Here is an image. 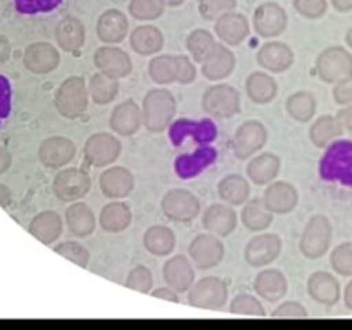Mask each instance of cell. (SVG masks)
Segmentation results:
<instances>
[{
    "label": "cell",
    "instance_id": "obj_1",
    "mask_svg": "<svg viewBox=\"0 0 352 330\" xmlns=\"http://www.w3.org/2000/svg\"><path fill=\"white\" fill-rule=\"evenodd\" d=\"M177 113V102L170 89L153 88L148 89L141 103V116H143V126L150 133H164Z\"/></svg>",
    "mask_w": 352,
    "mask_h": 330
},
{
    "label": "cell",
    "instance_id": "obj_2",
    "mask_svg": "<svg viewBox=\"0 0 352 330\" xmlns=\"http://www.w3.org/2000/svg\"><path fill=\"white\" fill-rule=\"evenodd\" d=\"M54 105L64 119L74 120L81 117L89 105L88 82L85 81V78L71 76L64 79L55 91Z\"/></svg>",
    "mask_w": 352,
    "mask_h": 330
},
{
    "label": "cell",
    "instance_id": "obj_3",
    "mask_svg": "<svg viewBox=\"0 0 352 330\" xmlns=\"http://www.w3.org/2000/svg\"><path fill=\"white\" fill-rule=\"evenodd\" d=\"M332 237L333 227L329 217L322 215V213L313 215L305 226L301 239H299V250H301L302 256L308 260H318V258L325 256L332 244Z\"/></svg>",
    "mask_w": 352,
    "mask_h": 330
},
{
    "label": "cell",
    "instance_id": "obj_4",
    "mask_svg": "<svg viewBox=\"0 0 352 330\" xmlns=\"http://www.w3.org/2000/svg\"><path fill=\"white\" fill-rule=\"evenodd\" d=\"M315 71L322 82L337 85L352 76V54L340 45L327 47L316 57Z\"/></svg>",
    "mask_w": 352,
    "mask_h": 330
},
{
    "label": "cell",
    "instance_id": "obj_5",
    "mask_svg": "<svg viewBox=\"0 0 352 330\" xmlns=\"http://www.w3.org/2000/svg\"><path fill=\"white\" fill-rule=\"evenodd\" d=\"M201 109L215 119H232L241 112V93L226 82L210 86L201 96Z\"/></svg>",
    "mask_w": 352,
    "mask_h": 330
},
{
    "label": "cell",
    "instance_id": "obj_6",
    "mask_svg": "<svg viewBox=\"0 0 352 330\" xmlns=\"http://www.w3.org/2000/svg\"><path fill=\"white\" fill-rule=\"evenodd\" d=\"M160 208L170 222L189 223L198 219L201 213V201L189 189L175 188L165 192L160 201Z\"/></svg>",
    "mask_w": 352,
    "mask_h": 330
},
{
    "label": "cell",
    "instance_id": "obj_7",
    "mask_svg": "<svg viewBox=\"0 0 352 330\" xmlns=\"http://www.w3.org/2000/svg\"><path fill=\"white\" fill-rule=\"evenodd\" d=\"M120 153H122V143L119 138L110 133L91 134L82 146V158L86 165L96 168L113 165L120 158Z\"/></svg>",
    "mask_w": 352,
    "mask_h": 330
},
{
    "label": "cell",
    "instance_id": "obj_8",
    "mask_svg": "<svg viewBox=\"0 0 352 330\" xmlns=\"http://www.w3.org/2000/svg\"><path fill=\"white\" fill-rule=\"evenodd\" d=\"M229 301V287L226 282L215 275L199 278L189 287L188 302L201 309H222Z\"/></svg>",
    "mask_w": 352,
    "mask_h": 330
},
{
    "label": "cell",
    "instance_id": "obj_9",
    "mask_svg": "<svg viewBox=\"0 0 352 330\" xmlns=\"http://www.w3.org/2000/svg\"><path fill=\"white\" fill-rule=\"evenodd\" d=\"M91 189V177L88 172L78 167H64L52 182L55 198L64 203L78 201L85 198Z\"/></svg>",
    "mask_w": 352,
    "mask_h": 330
},
{
    "label": "cell",
    "instance_id": "obj_10",
    "mask_svg": "<svg viewBox=\"0 0 352 330\" xmlns=\"http://www.w3.org/2000/svg\"><path fill=\"white\" fill-rule=\"evenodd\" d=\"M268 143V129L261 120H246L236 129L232 138V151L236 158L246 160L265 148Z\"/></svg>",
    "mask_w": 352,
    "mask_h": 330
},
{
    "label": "cell",
    "instance_id": "obj_11",
    "mask_svg": "<svg viewBox=\"0 0 352 330\" xmlns=\"http://www.w3.org/2000/svg\"><path fill=\"white\" fill-rule=\"evenodd\" d=\"M189 260L192 261L196 268L199 270H210V268L219 267L226 256V246L220 241V237L213 234H198L192 237V241L188 246Z\"/></svg>",
    "mask_w": 352,
    "mask_h": 330
},
{
    "label": "cell",
    "instance_id": "obj_12",
    "mask_svg": "<svg viewBox=\"0 0 352 330\" xmlns=\"http://www.w3.org/2000/svg\"><path fill=\"white\" fill-rule=\"evenodd\" d=\"M21 64L30 74H50L60 65V52L48 41H33L24 48Z\"/></svg>",
    "mask_w": 352,
    "mask_h": 330
},
{
    "label": "cell",
    "instance_id": "obj_13",
    "mask_svg": "<svg viewBox=\"0 0 352 330\" xmlns=\"http://www.w3.org/2000/svg\"><path fill=\"white\" fill-rule=\"evenodd\" d=\"M282 253V237L274 232H258L244 248V261L253 268L274 263Z\"/></svg>",
    "mask_w": 352,
    "mask_h": 330
},
{
    "label": "cell",
    "instance_id": "obj_14",
    "mask_svg": "<svg viewBox=\"0 0 352 330\" xmlns=\"http://www.w3.org/2000/svg\"><path fill=\"white\" fill-rule=\"evenodd\" d=\"M289 24L287 10L277 2H263L254 9L253 12V30L258 36L277 38L285 33Z\"/></svg>",
    "mask_w": 352,
    "mask_h": 330
},
{
    "label": "cell",
    "instance_id": "obj_15",
    "mask_svg": "<svg viewBox=\"0 0 352 330\" xmlns=\"http://www.w3.org/2000/svg\"><path fill=\"white\" fill-rule=\"evenodd\" d=\"M76 144L71 138L50 136L38 144V160L47 168H64L76 158Z\"/></svg>",
    "mask_w": 352,
    "mask_h": 330
},
{
    "label": "cell",
    "instance_id": "obj_16",
    "mask_svg": "<svg viewBox=\"0 0 352 330\" xmlns=\"http://www.w3.org/2000/svg\"><path fill=\"white\" fill-rule=\"evenodd\" d=\"M93 64L98 72L116 79H124L133 72V60L122 48L116 45H103L93 55Z\"/></svg>",
    "mask_w": 352,
    "mask_h": 330
},
{
    "label": "cell",
    "instance_id": "obj_17",
    "mask_svg": "<svg viewBox=\"0 0 352 330\" xmlns=\"http://www.w3.org/2000/svg\"><path fill=\"white\" fill-rule=\"evenodd\" d=\"M294 50L284 41H267L256 52V62L272 74H280L294 65Z\"/></svg>",
    "mask_w": 352,
    "mask_h": 330
},
{
    "label": "cell",
    "instance_id": "obj_18",
    "mask_svg": "<svg viewBox=\"0 0 352 330\" xmlns=\"http://www.w3.org/2000/svg\"><path fill=\"white\" fill-rule=\"evenodd\" d=\"M100 191L103 192V196L112 199H122L127 198L131 192L134 191V186H136V179H134L133 172L126 167H120V165H112V167H107L105 170L100 174L98 179Z\"/></svg>",
    "mask_w": 352,
    "mask_h": 330
},
{
    "label": "cell",
    "instance_id": "obj_19",
    "mask_svg": "<svg viewBox=\"0 0 352 330\" xmlns=\"http://www.w3.org/2000/svg\"><path fill=\"white\" fill-rule=\"evenodd\" d=\"M250 21L237 10H229L215 19V34L227 47H239L250 36Z\"/></svg>",
    "mask_w": 352,
    "mask_h": 330
},
{
    "label": "cell",
    "instance_id": "obj_20",
    "mask_svg": "<svg viewBox=\"0 0 352 330\" xmlns=\"http://www.w3.org/2000/svg\"><path fill=\"white\" fill-rule=\"evenodd\" d=\"M263 203L274 215H287L299 203V192L287 181H272L263 192Z\"/></svg>",
    "mask_w": 352,
    "mask_h": 330
},
{
    "label": "cell",
    "instance_id": "obj_21",
    "mask_svg": "<svg viewBox=\"0 0 352 330\" xmlns=\"http://www.w3.org/2000/svg\"><path fill=\"white\" fill-rule=\"evenodd\" d=\"M162 277L168 287L174 289L175 292H188L189 287L195 284L196 274L195 265L186 254H175L168 258L162 268Z\"/></svg>",
    "mask_w": 352,
    "mask_h": 330
},
{
    "label": "cell",
    "instance_id": "obj_22",
    "mask_svg": "<svg viewBox=\"0 0 352 330\" xmlns=\"http://www.w3.org/2000/svg\"><path fill=\"white\" fill-rule=\"evenodd\" d=\"M203 229L217 237H229L237 227V213L227 203H213L203 212Z\"/></svg>",
    "mask_w": 352,
    "mask_h": 330
},
{
    "label": "cell",
    "instance_id": "obj_23",
    "mask_svg": "<svg viewBox=\"0 0 352 330\" xmlns=\"http://www.w3.org/2000/svg\"><path fill=\"white\" fill-rule=\"evenodd\" d=\"M234 69H236V55L227 45L219 43V41L201 62V74L208 81H223L232 74Z\"/></svg>",
    "mask_w": 352,
    "mask_h": 330
},
{
    "label": "cell",
    "instance_id": "obj_24",
    "mask_svg": "<svg viewBox=\"0 0 352 330\" xmlns=\"http://www.w3.org/2000/svg\"><path fill=\"white\" fill-rule=\"evenodd\" d=\"M129 34V19L119 9H107L96 21V36L103 45H117Z\"/></svg>",
    "mask_w": 352,
    "mask_h": 330
},
{
    "label": "cell",
    "instance_id": "obj_25",
    "mask_svg": "<svg viewBox=\"0 0 352 330\" xmlns=\"http://www.w3.org/2000/svg\"><path fill=\"white\" fill-rule=\"evenodd\" d=\"M109 126L117 136L129 138L140 131L143 126V116H141V107L134 100H124L119 105L113 107L110 113Z\"/></svg>",
    "mask_w": 352,
    "mask_h": 330
},
{
    "label": "cell",
    "instance_id": "obj_26",
    "mask_svg": "<svg viewBox=\"0 0 352 330\" xmlns=\"http://www.w3.org/2000/svg\"><path fill=\"white\" fill-rule=\"evenodd\" d=\"M306 289H308L309 298L323 306H336L342 296V289L336 275L325 270L313 272L306 282Z\"/></svg>",
    "mask_w": 352,
    "mask_h": 330
},
{
    "label": "cell",
    "instance_id": "obj_27",
    "mask_svg": "<svg viewBox=\"0 0 352 330\" xmlns=\"http://www.w3.org/2000/svg\"><path fill=\"white\" fill-rule=\"evenodd\" d=\"M62 230H64V220L54 210L38 212L28 223V232L47 246H52L60 237Z\"/></svg>",
    "mask_w": 352,
    "mask_h": 330
},
{
    "label": "cell",
    "instance_id": "obj_28",
    "mask_svg": "<svg viewBox=\"0 0 352 330\" xmlns=\"http://www.w3.org/2000/svg\"><path fill=\"white\" fill-rule=\"evenodd\" d=\"M253 289L258 298L265 299L267 302H278L287 294L289 280L284 272L277 270V268H267L256 275Z\"/></svg>",
    "mask_w": 352,
    "mask_h": 330
},
{
    "label": "cell",
    "instance_id": "obj_29",
    "mask_svg": "<svg viewBox=\"0 0 352 330\" xmlns=\"http://www.w3.org/2000/svg\"><path fill=\"white\" fill-rule=\"evenodd\" d=\"M129 45L134 54L141 57H153L164 48L165 36L160 28L153 24H141L129 33Z\"/></svg>",
    "mask_w": 352,
    "mask_h": 330
},
{
    "label": "cell",
    "instance_id": "obj_30",
    "mask_svg": "<svg viewBox=\"0 0 352 330\" xmlns=\"http://www.w3.org/2000/svg\"><path fill=\"white\" fill-rule=\"evenodd\" d=\"M55 41L58 48L69 54H76L85 47L86 30L79 17L65 16L55 26Z\"/></svg>",
    "mask_w": 352,
    "mask_h": 330
},
{
    "label": "cell",
    "instance_id": "obj_31",
    "mask_svg": "<svg viewBox=\"0 0 352 330\" xmlns=\"http://www.w3.org/2000/svg\"><path fill=\"white\" fill-rule=\"evenodd\" d=\"M96 222L98 220H96L91 206L79 199L72 201V205L65 210V226H67L69 232L79 239L91 236L96 229Z\"/></svg>",
    "mask_w": 352,
    "mask_h": 330
},
{
    "label": "cell",
    "instance_id": "obj_32",
    "mask_svg": "<svg viewBox=\"0 0 352 330\" xmlns=\"http://www.w3.org/2000/svg\"><path fill=\"white\" fill-rule=\"evenodd\" d=\"M282 168V160L278 155L272 153V151H265L254 157L253 160L248 164L246 174L253 184L256 186H267L272 181L278 177Z\"/></svg>",
    "mask_w": 352,
    "mask_h": 330
},
{
    "label": "cell",
    "instance_id": "obj_33",
    "mask_svg": "<svg viewBox=\"0 0 352 330\" xmlns=\"http://www.w3.org/2000/svg\"><path fill=\"white\" fill-rule=\"evenodd\" d=\"M246 95L256 105H268L278 95V85L267 71H254L246 79Z\"/></svg>",
    "mask_w": 352,
    "mask_h": 330
},
{
    "label": "cell",
    "instance_id": "obj_34",
    "mask_svg": "<svg viewBox=\"0 0 352 330\" xmlns=\"http://www.w3.org/2000/svg\"><path fill=\"white\" fill-rule=\"evenodd\" d=\"M133 222V210L124 201L107 203L98 217V223L105 232L119 234L124 232Z\"/></svg>",
    "mask_w": 352,
    "mask_h": 330
},
{
    "label": "cell",
    "instance_id": "obj_35",
    "mask_svg": "<svg viewBox=\"0 0 352 330\" xmlns=\"http://www.w3.org/2000/svg\"><path fill=\"white\" fill-rule=\"evenodd\" d=\"M220 199L230 206H241L250 199L251 186L244 175L241 174H229L220 179L217 186Z\"/></svg>",
    "mask_w": 352,
    "mask_h": 330
},
{
    "label": "cell",
    "instance_id": "obj_36",
    "mask_svg": "<svg viewBox=\"0 0 352 330\" xmlns=\"http://www.w3.org/2000/svg\"><path fill=\"white\" fill-rule=\"evenodd\" d=\"M241 222L250 232H263L274 223V213L267 208L263 199H248L241 210Z\"/></svg>",
    "mask_w": 352,
    "mask_h": 330
},
{
    "label": "cell",
    "instance_id": "obj_37",
    "mask_svg": "<svg viewBox=\"0 0 352 330\" xmlns=\"http://www.w3.org/2000/svg\"><path fill=\"white\" fill-rule=\"evenodd\" d=\"M175 234L167 226H151L143 234V246L153 256H167L175 250Z\"/></svg>",
    "mask_w": 352,
    "mask_h": 330
},
{
    "label": "cell",
    "instance_id": "obj_38",
    "mask_svg": "<svg viewBox=\"0 0 352 330\" xmlns=\"http://www.w3.org/2000/svg\"><path fill=\"white\" fill-rule=\"evenodd\" d=\"M344 127L337 116H322L309 127V140L316 148H327L342 138Z\"/></svg>",
    "mask_w": 352,
    "mask_h": 330
},
{
    "label": "cell",
    "instance_id": "obj_39",
    "mask_svg": "<svg viewBox=\"0 0 352 330\" xmlns=\"http://www.w3.org/2000/svg\"><path fill=\"white\" fill-rule=\"evenodd\" d=\"M316 96L311 91H296L287 96L285 110L299 124L311 122L316 113Z\"/></svg>",
    "mask_w": 352,
    "mask_h": 330
},
{
    "label": "cell",
    "instance_id": "obj_40",
    "mask_svg": "<svg viewBox=\"0 0 352 330\" xmlns=\"http://www.w3.org/2000/svg\"><path fill=\"white\" fill-rule=\"evenodd\" d=\"M119 79L110 78L103 72H96L88 81L89 100H93L96 105H109L119 95Z\"/></svg>",
    "mask_w": 352,
    "mask_h": 330
},
{
    "label": "cell",
    "instance_id": "obj_41",
    "mask_svg": "<svg viewBox=\"0 0 352 330\" xmlns=\"http://www.w3.org/2000/svg\"><path fill=\"white\" fill-rule=\"evenodd\" d=\"M215 34L208 30H203V28H196L186 38V48H188L192 60L198 62V64H201L205 60L206 55L215 47Z\"/></svg>",
    "mask_w": 352,
    "mask_h": 330
},
{
    "label": "cell",
    "instance_id": "obj_42",
    "mask_svg": "<svg viewBox=\"0 0 352 330\" xmlns=\"http://www.w3.org/2000/svg\"><path fill=\"white\" fill-rule=\"evenodd\" d=\"M148 76L158 86L175 82V55H153L148 64Z\"/></svg>",
    "mask_w": 352,
    "mask_h": 330
},
{
    "label": "cell",
    "instance_id": "obj_43",
    "mask_svg": "<svg viewBox=\"0 0 352 330\" xmlns=\"http://www.w3.org/2000/svg\"><path fill=\"white\" fill-rule=\"evenodd\" d=\"M164 0H131L127 10L138 21H157L165 12Z\"/></svg>",
    "mask_w": 352,
    "mask_h": 330
},
{
    "label": "cell",
    "instance_id": "obj_44",
    "mask_svg": "<svg viewBox=\"0 0 352 330\" xmlns=\"http://www.w3.org/2000/svg\"><path fill=\"white\" fill-rule=\"evenodd\" d=\"M229 311L234 315H246V316H258V318H263L267 316L263 305L260 302V299L253 294H237L236 298L230 301Z\"/></svg>",
    "mask_w": 352,
    "mask_h": 330
},
{
    "label": "cell",
    "instance_id": "obj_45",
    "mask_svg": "<svg viewBox=\"0 0 352 330\" xmlns=\"http://www.w3.org/2000/svg\"><path fill=\"white\" fill-rule=\"evenodd\" d=\"M54 251L81 268L88 267L89 260H91V253H89L88 248L85 244L78 243V241H64V243L57 244Z\"/></svg>",
    "mask_w": 352,
    "mask_h": 330
},
{
    "label": "cell",
    "instance_id": "obj_46",
    "mask_svg": "<svg viewBox=\"0 0 352 330\" xmlns=\"http://www.w3.org/2000/svg\"><path fill=\"white\" fill-rule=\"evenodd\" d=\"M330 267L337 275L352 277V243H340L330 253Z\"/></svg>",
    "mask_w": 352,
    "mask_h": 330
},
{
    "label": "cell",
    "instance_id": "obj_47",
    "mask_svg": "<svg viewBox=\"0 0 352 330\" xmlns=\"http://www.w3.org/2000/svg\"><path fill=\"white\" fill-rule=\"evenodd\" d=\"M126 287L143 292V294L151 292V289H153V274H151L150 268L144 267V265H136L134 268H131L126 277Z\"/></svg>",
    "mask_w": 352,
    "mask_h": 330
},
{
    "label": "cell",
    "instance_id": "obj_48",
    "mask_svg": "<svg viewBox=\"0 0 352 330\" xmlns=\"http://www.w3.org/2000/svg\"><path fill=\"white\" fill-rule=\"evenodd\" d=\"M237 0H198L199 16L206 21H215L229 10H236Z\"/></svg>",
    "mask_w": 352,
    "mask_h": 330
},
{
    "label": "cell",
    "instance_id": "obj_49",
    "mask_svg": "<svg viewBox=\"0 0 352 330\" xmlns=\"http://www.w3.org/2000/svg\"><path fill=\"white\" fill-rule=\"evenodd\" d=\"M292 7L306 19H322L329 10V0H292Z\"/></svg>",
    "mask_w": 352,
    "mask_h": 330
},
{
    "label": "cell",
    "instance_id": "obj_50",
    "mask_svg": "<svg viewBox=\"0 0 352 330\" xmlns=\"http://www.w3.org/2000/svg\"><path fill=\"white\" fill-rule=\"evenodd\" d=\"M198 71L195 62L189 60L188 55H175V82L179 85H191L195 82Z\"/></svg>",
    "mask_w": 352,
    "mask_h": 330
},
{
    "label": "cell",
    "instance_id": "obj_51",
    "mask_svg": "<svg viewBox=\"0 0 352 330\" xmlns=\"http://www.w3.org/2000/svg\"><path fill=\"white\" fill-rule=\"evenodd\" d=\"M272 318H308V309L298 301L280 302L277 308L272 311Z\"/></svg>",
    "mask_w": 352,
    "mask_h": 330
},
{
    "label": "cell",
    "instance_id": "obj_52",
    "mask_svg": "<svg viewBox=\"0 0 352 330\" xmlns=\"http://www.w3.org/2000/svg\"><path fill=\"white\" fill-rule=\"evenodd\" d=\"M332 95L336 103H339L340 107L352 105V76L344 79V81L337 82V85H333Z\"/></svg>",
    "mask_w": 352,
    "mask_h": 330
},
{
    "label": "cell",
    "instance_id": "obj_53",
    "mask_svg": "<svg viewBox=\"0 0 352 330\" xmlns=\"http://www.w3.org/2000/svg\"><path fill=\"white\" fill-rule=\"evenodd\" d=\"M151 296L158 299H165L168 302H179V292H175L174 289L165 285V287H158V289H151Z\"/></svg>",
    "mask_w": 352,
    "mask_h": 330
},
{
    "label": "cell",
    "instance_id": "obj_54",
    "mask_svg": "<svg viewBox=\"0 0 352 330\" xmlns=\"http://www.w3.org/2000/svg\"><path fill=\"white\" fill-rule=\"evenodd\" d=\"M337 119L342 124L344 131L352 134V105H344L342 109L337 112Z\"/></svg>",
    "mask_w": 352,
    "mask_h": 330
},
{
    "label": "cell",
    "instance_id": "obj_55",
    "mask_svg": "<svg viewBox=\"0 0 352 330\" xmlns=\"http://www.w3.org/2000/svg\"><path fill=\"white\" fill-rule=\"evenodd\" d=\"M330 3H332L333 9L340 14L351 12L352 10V0H330Z\"/></svg>",
    "mask_w": 352,
    "mask_h": 330
},
{
    "label": "cell",
    "instance_id": "obj_56",
    "mask_svg": "<svg viewBox=\"0 0 352 330\" xmlns=\"http://www.w3.org/2000/svg\"><path fill=\"white\" fill-rule=\"evenodd\" d=\"M344 305L352 311V280L347 282L346 289H344Z\"/></svg>",
    "mask_w": 352,
    "mask_h": 330
},
{
    "label": "cell",
    "instance_id": "obj_57",
    "mask_svg": "<svg viewBox=\"0 0 352 330\" xmlns=\"http://www.w3.org/2000/svg\"><path fill=\"white\" fill-rule=\"evenodd\" d=\"M164 2H165V6H168V7H181L186 0H164Z\"/></svg>",
    "mask_w": 352,
    "mask_h": 330
},
{
    "label": "cell",
    "instance_id": "obj_58",
    "mask_svg": "<svg viewBox=\"0 0 352 330\" xmlns=\"http://www.w3.org/2000/svg\"><path fill=\"white\" fill-rule=\"evenodd\" d=\"M346 43H347V47L352 48V26L347 30V33H346Z\"/></svg>",
    "mask_w": 352,
    "mask_h": 330
}]
</instances>
